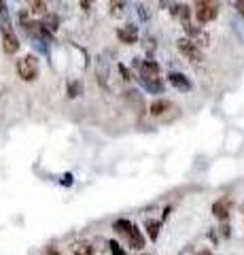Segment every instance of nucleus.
<instances>
[{
	"instance_id": "nucleus-1",
	"label": "nucleus",
	"mask_w": 244,
	"mask_h": 255,
	"mask_svg": "<svg viewBox=\"0 0 244 255\" xmlns=\"http://www.w3.org/2000/svg\"><path fill=\"white\" fill-rule=\"evenodd\" d=\"M140 81L147 87V92L151 94H162L163 90V81H162V73H160V64L153 60L143 62L140 66Z\"/></svg>"
},
{
	"instance_id": "nucleus-2",
	"label": "nucleus",
	"mask_w": 244,
	"mask_h": 255,
	"mask_svg": "<svg viewBox=\"0 0 244 255\" xmlns=\"http://www.w3.org/2000/svg\"><path fill=\"white\" fill-rule=\"evenodd\" d=\"M15 70H17V77L21 79V81L32 83L38 77V73H41V64H38L36 55L28 53V55H21V58L15 62Z\"/></svg>"
},
{
	"instance_id": "nucleus-3",
	"label": "nucleus",
	"mask_w": 244,
	"mask_h": 255,
	"mask_svg": "<svg viewBox=\"0 0 244 255\" xmlns=\"http://www.w3.org/2000/svg\"><path fill=\"white\" fill-rule=\"evenodd\" d=\"M195 2V17L200 23L215 21L219 15V0H193Z\"/></svg>"
},
{
	"instance_id": "nucleus-4",
	"label": "nucleus",
	"mask_w": 244,
	"mask_h": 255,
	"mask_svg": "<svg viewBox=\"0 0 244 255\" xmlns=\"http://www.w3.org/2000/svg\"><path fill=\"white\" fill-rule=\"evenodd\" d=\"M0 34H2V51L6 55H15L19 51V38L15 34V30L11 28V23H4V26H0Z\"/></svg>"
},
{
	"instance_id": "nucleus-5",
	"label": "nucleus",
	"mask_w": 244,
	"mask_h": 255,
	"mask_svg": "<svg viewBox=\"0 0 244 255\" xmlns=\"http://www.w3.org/2000/svg\"><path fill=\"white\" fill-rule=\"evenodd\" d=\"M176 47H178V51L185 55V58L189 60V62H193V64H200L202 60H204V55H202V49L195 43H191L189 38H178V43H176Z\"/></svg>"
},
{
	"instance_id": "nucleus-6",
	"label": "nucleus",
	"mask_w": 244,
	"mask_h": 255,
	"mask_svg": "<svg viewBox=\"0 0 244 255\" xmlns=\"http://www.w3.org/2000/svg\"><path fill=\"white\" fill-rule=\"evenodd\" d=\"M185 32H187V36L191 43H195L198 47H206L210 43V36H208V32L204 30L202 26H193L191 21H185Z\"/></svg>"
},
{
	"instance_id": "nucleus-7",
	"label": "nucleus",
	"mask_w": 244,
	"mask_h": 255,
	"mask_svg": "<svg viewBox=\"0 0 244 255\" xmlns=\"http://www.w3.org/2000/svg\"><path fill=\"white\" fill-rule=\"evenodd\" d=\"M232 206H234L232 196H223V198H219V200L212 204V215H215L217 219L225 221L227 217H230V213H232Z\"/></svg>"
},
{
	"instance_id": "nucleus-8",
	"label": "nucleus",
	"mask_w": 244,
	"mask_h": 255,
	"mask_svg": "<svg viewBox=\"0 0 244 255\" xmlns=\"http://www.w3.org/2000/svg\"><path fill=\"white\" fill-rule=\"evenodd\" d=\"M96 77H98V83L104 92L111 90V85H108V77H111V66H108V62L104 58L98 60V66H96Z\"/></svg>"
},
{
	"instance_id": "nucleus-9",
	"label": "nucleus",
	"mask_w": 244,
	"mask_h": 255,
	"mask_svg": "<svg viewBox=\"0 0 244 255\" xmlns=\"http://www.w3.org/2000/svg\"><path fill=\"white\" fill-rule=\"evenodd\" d=\"M117 38H119L123 45L138 43V30H136V26H121L119 30H117Z\"/></svg>"
},
{
	"instance_id": "nucleus-10",
	"label": "nucleus",
	"mask_w": 244,
	"mask_h": 255,
	"mask_svg": "<svg viewBox=\"0 0 244 255\" xmlns=\"http://www.w3.org/2000/svg\"><path fill=\"white\" fill-rule=\"evenodd\" d=\"M168 111H174V105H172L170 100H166V98H157V100H153V105H151V115H155V117H163L168 113Z\"/></svg>"
},
{
	"instance_id": "nucleus-11",
	"label": "nucleus",
	"mask_w": 244,
	"mask_h": 255,
	"mask_svg": "<svg viewBox=\"0 0 244 255\" xmlns=\"http://www.w3.org/2000/svg\"><path fill=\"white\" fill-rule=\"evenodd\" d=\"M125 238H128V243H130L132 249H143V247H145V236L140 234V230H138L136 226H134V223H132L130 232L125 234Z\"/></svg>"
},
{
	"instance_id": "nucleus-12",
	"label": "nucleus",
	"mask_w": 244,
	"mask_h": 255,
	"mask_svg": "<svg viewBox=\"0 0 244 255\" xmlns=\"http://www.w3.org/2000/svg\"><path fill=\"white\" fill-rule=\"evenodd\" d=\"M170 83H172V87H176L178 92H191V81L185 77V75H180V73H172L170 77Z\"/></svg>"
},
{
	"instance_id": "nucleus-13",
	"label": "nucleus",
	"mask_w": 244,
	"mask_h": 255,
	"mask_svg": "<svg viewBox=\"0 0 244 255\" xmlns=\"http://www.w3.org/2000/svg\"><path fill=\"white\" fill-rule=\"evenodd\" d=\"M41 23H43V28H45V30H49L51 34H53V32H56V30L60 28V17H58L56 13H49V11H47V13L43 15Z\"/></svg>"
},
{
	"instance_id": "nucleus-14",
	"label": "nucleus",
	"mask_w": 244,
	"mask_h": 255,
	"mask_svg": "<svg viewBox=\"0 0 244 255\" xmlns=\"http://www.w3.org/2000/svg\"><path fill=\"white\" fill-rule=\"evenodd\" d=\"M145 228H147V234L151 241H157V236H160V228H162V221L157 219H147L145 221Z\"/></svg>"
},
{
	"instance_id": "nucleus-15",
	"label": "nucleus",
	"mask_w": 244,
	"mask_h": 255,
	"mask_svg": "<svg viewBox=\"0 0 244 255\" xmlns=\"http://www.w3.org/2000/svg\"><path fill=\"white\" fill-rule=\"evenodd\" d=\"M28 2V11L32 13V15H43L47 13V4H45V0H26Z\"/></svg>"
},
{
	"instance_id": "nucleus-16",
	"label": "nucleus",
	"mask_w": 244,
	"mask_h": 255,
	"mask_svg": "<svg viewBox=\"0 0 244 255\" xmlns=\"http://www.w3.org/2000/svg\"><path fill=\"white\" fill-rule=\"evenodd\" d=\"M172 15L178 19H183V23H185V21H189V17H191V9H189L187 4H176V6H172Z\"/></svg>"
},
{
	"instance_id": "nucleus-17",
	"label": "nucleus",
	"mask_w": 244,
	"mask_h": 255,
	"mask_svg": "<svg viewBox=\"0 0 244 255\" xmlns=\"http://www.w3.org/2000/svg\"><path fill=\"white\" fill-rule=\"evenodd\" d=\"M73 253H75V255H93V253H96V249H93V245H91V243L81 241V243H77V245H75Z\"/></svg>"
},
{
	"instance_id": "nucleus-18",
	"label": "nucleus",
	"mask_w": 244,
	"mask_h": 255,
	"mask_svg": "<svg viewBox=\"0 0 244 255\" xmlns=\"http://www.w3.org/2000/svg\"><path fill=\"white\" fill-rule=\"evenodd\" d=\"M81 92H83L81 81H70L68 83V98H77V96H81Z\"/></svg>"
},
{
	"instance_id": "nucleus-19",
	"label": "nucleus",
	"mask_w": 244,
	"mask_h": 255,
	"mask_svg": "<svg viewBox=\"0 0 244 255\" xmlns=\"http://www.w3.org/2000/svg\"><path fill=\"white\" fill-rule=\"evenodd\" d=\"M130 228H132V221H128V219H117L115 221V230L119 234H123V236L130 232Z\"/></svg>"
},
{
	"instance_id": "nucleus-20",
	"label": "nucleus",
	"mask_w": 244,
	"mask_h": 255,
	"mask_svg": "<svg viewBox=\"0 0 244 255\" xmlns=\"http://www.w3.org/2000/svg\"><path fill=\"white\" fill-rule=\"evenodd\" d=\"M4 23H11V19H9V9H6V2H4V0H0V26H4Z\"/></svg>"
},
{
	"instance_id": "nucleus-21",
	"label": "nucleus",
	"mask_w": 244,
	"mask_h": 255,
	"mask_svg": "<svg viewBox=\"0 0 244 255\" xmlns=\"http://www.w3.org/2000/svg\"><path fill=\"white\" fill-rule=\"evenodd\" d=\"M111 13L115 15V17H121V15L125 13V11H123V2H117V0H111Z\"/></svg>"
},
{
	"instance_id": "nucleus-22",
	"label": "nucleus",
	"mask_w": 244,
	"mask_h": 255,
	"mask_svg": "<svg viewBox=\"0 0 244 255\" xmlns=\"http://www.w3.org/2000/svg\"><path fill=\"white\" fill-rule=\"evenodd\" d=\"M108 249H111V253H113V255H125V251H123V249H121V247L117 245V243H113V241L108 243Z\"/></svg>"
},
{
	"instance_id": "nucleus-23",
	"label": "nucleus",
	"mask_w": 244,
	"mask_h": 255,
	"mask_svg": "<svg viewBox=\"0 0 244 255\" xmlns=\"http://www.w3.org/2000/svg\"><path fill=\"white\" fill-rule=\"evenodd\" d=\"M119 73L123 75V79H125V81H130V79H132V73H130V70L123 66V64H119Z\"/></svg>"
},
{
	"instance_id": "nucleus-24",
	"label": "nucleus",
	"mask_w": 244,
	"mask_h": 255,
	"mask_svg": "<svg viewBox=\"0 0 244 255\" xmlns=\"http://www.w3.org/2000/svg\"><path fill=\"white\" fill-rule=\"evenodd\" d=\"M91 2H93V0H81V9L83 11H89L91 9Z\"/></svg>"
},
{
	"instance_id": "nucleus-25",
	"label": "nucleus",
	"mask_w": 244,
	"mask_h": 255,
	"mask_svg": "<svg viewBox=\"0 0 244 255\" xmlns=\"http://www.w3.org/2000/svg\"><path fill=\"white\" fill-rule=\"evenodd\" d=\"M45 255H60V251L56 249V247H47V249H45Z\"/></svg>"
},
{
	"instance_id": "nucleus-26",
	"label": "nucleus",
	"mask_w": 244,
	"mask_h": 255,
	"mask_svg": "<svg viewBox=\"0 0 244 255\" xmlns=\"http://www.w3.org/2000/svg\"><path fill=\"white\" fill-rule=\"evenodd\" d=\"M236 9L244 15V0H236Z\"/></svg>"
},
{
	"instance_id": "nucleus-27",
	"label": "nucleus",
	"mask_w": 244,
	"mask_h": 255,
	"mask_svg": "<svg viewBox=\"0 0 244 255\" xmlns=\"http://www.w3.org/2000/svg\"><path fill=\"white\" fill-rule=\"evenodd\" d=\"M221 230H223V236H230V228H227V226H225V223H223V226H221Z\"/></svg>"
},
{
	"instance_id": "nucleus-28",
	"label": "nucleus",
	"mask_w": 244,
	"mask_h": 255,
	"mask_svg": "<svg viewBox=\"0 0 244 255\" xmlns=\"http://www.w3.org/2000/svg\"><path fill=\"white\" fill-rule=\"evenodd\" d=\"M198 255H212V253H210V251H200Z\"/></svg>"
},
{
	"instance_id": "nucleus-29",
	"label": "nucleus",
	"mask_w": 244,
	"mask_h": 255,
	"mask_svg": "<svg viewBox=\"0 0 244 255\" xmlns=\"http://www.w3.org/2000/svg\"><path fill=\"white\" fill-rule=\"evenodd\" d=\"M242 213H244V204H242Z\"/></svg>"
},
{
	"instance_id": "nucleus-30",
	"label": "nucleus",
	"mask_w": 244,
	"mask_h": 255,
	"mask_svg": "<svg viewBox=\"0 0 244 255\" xmlns=\"http://www.w3.org/2000/svg\"><path fill=\"white\" fill-rule=\"evenodd\" d=\"M117 2H123V0H117Z\"/></svg>"
}]
</instances>
